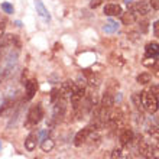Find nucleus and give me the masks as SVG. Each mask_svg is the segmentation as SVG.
I'll use <instances>...</instances> for the list:
<instances>
[{
  "label": "nucleus",
  "mask_w": 159,
  "mask_h": 159,
  "mask_svg": "<svg viewBox=\"0 0 159 159\" xmlns=\"http://www.w3.org/2000/svg\"><path fill=\"white\" fill-rule=\"evenodd\" d=\"M139 152L143 158L151 159V140H142L139 145Z\"/></svg>",
  "instance_id": "obj_13"
},
{
  "label": "nucleus",
  "mask_w": 159,
  "mask_h": 159,
  "mask_svg": "<svg viewBox=\"0 0 159 159\" xmlns=\"http://www.w3.org/2000/svg\"><path fill=\"white\" fill-rule=\"evenodd\" d=\"M126 2V4H127V6H129V4H133V0H125Z\"/></svg>",
  "instance_id": "obj_30"
},
{
  "label": "nucleus",
  "mask_w": 159,
  "mask_h": 159,
  "mask_svg": "<svg viewBox=\"0 0 159 159\" xmlns=\"http://www.w3.org/2000/svg\"><path fill=\"white\" fill-rule=\"evenodd\" d=\"M121 7L119 4H114V3H110V4H106L104 6V15L106 16H119L121 15Z\"/></svg>",
  "instance_id": "obj_12"
},
{
  "label": "nucleus",
  "mask_w": 159,
  "mask_h": 159,
  "mask_svg": "<svg viewBox=\"0 0 159 159\" xmlns=\"http://www.w3.org/2000/svg\"><path fill=\"white\" fill-rule=\"evenodd\" d=\"M42 117H43V109H42V106L41 104H35V106H32V107L29 109V111H28V117H26L25 125L28 126V127H30V126H36L39 121L42 120Z\"/></svg>",
  "instance_id": "obj_2"
},
{
  "label": "nucleus",
  "mask_w": 159,
  "mask_h": 159,
  "mask_svg": "<svg viewBox=\"0 0 159 159\" xmlns=\"http://www.w3.org/2000/svg\"><path fill=\"white\" fill-rule=\"evenodd\" d=\"M149 6L155 10H159V0H149Z\"/></svg>",
  "instance_id": "obj_27"
},
{
  "label": "nucleus",
  "mask_w": 159,
  "mask_h": 159,
  "mask_svg": "<svg viewBox=\"0 0 159 159\" xmlns=\"http://www.w3.org/2000/svg\"><path fill=\"white\" fill-rule=\"evenodd\" d=\"M114 101H116V97H114L110 91H106L104 94H103V97H101L100 106L103 107V109L109 110V109H111V107L114 106Z\"/></svg>",
  "instance_id": "obj_7"
},
{
  "label": "nucleus",
  "mask_w": 159,
  "mask_h": 159,
  "mask_svg": "<svg viewBox=\"0 0 159 159\" xmlns=\"http://www.w3.org/2000/svg\"><path fill=\"white\" fill-rule=\"evenodd\" d=\"M84 74H85V77H87V80H85V81H87L91 87L97 88L98 85H100V77H98V75H96V74H93V72H90V71H85Z\"/></svg>",
  "instance_id": "obj_16"
},
{
  "label": "nucleus",
  "mask_w": 159,
  "mask_h": 159,
  "mask_svg": "<svg viewBox=\"0 0 159 159\" xmlns=\"http://www.w3.org/2000/svg\"><path fill=\"white\" fill-rule=\"evenodd\" d=\"M36 90H38V81L36 80H29L26 83V100H32L34 96L36 94Z\"/></svg>",
  "instance_id": "obj_10"
},
{
  "label": "nucleus",
  "mask_w": 159,
  "mask_h": 159,
  "mask_svg": "<svg viewBox=\"0 0 159 159\" xmlns=\"http://www.w3.org/2000/svg\"><path fill=\"white\" fill-rule=\"evenodd\" d=\"M111 159H123V151H121V148H114L113 151H111Z\"/></svg>",
  "instance_id": "obj_22"
},
{
  "label": "nucleus",
  "mask_w": 159,
  "mask_h": 159,
  "mask_svg": "<svg viewBox=\"0 0 159 159\" xmlns=\"http://www.w3.org/2000/svg\"><path fill=\"white\" fill-rule=\"evenodd\" d=\"M55 146V142L51 138H45L43 140H41V149L43 152H51Z\"/></svg>",
  "instance_id": "obj_18"
},
{
  "label": "nucleus",
  "mask_w": 159,
  "mask_h": 159,
  "mask_svg": "<svg viewBox=\"0 0 159 159\" xmlns=\"http://www.w3.org/2000/svg\"><path fill=\"white\" fill-rule=\"evenodd\" d=\"M149 10H151V6H149L148 3H145V2H139V3L130 4V9H129V12L132 13L136 19H138L139 16H145V15H148Z\"/></svg>",
  "instance_id": "obj_3"
},
{
  "label": "nucleus",
  "mask_w": 159,
  "mask_h": 159,
  "mask_svg": "<svg viewBox=\"0 0 159 159\" xmlns=\"http://www.w3.org/2000/svg\"><path fill=\"white\" fill-rule=\"evenodd\" d=\"M149 93H152V94H155V96L159 97V84H153V85L149 88Z\"/></svg>",
  "instance_id": "obj_24"
},
{
  "label": "nucleus",
  "mask_w": 159,
  "mask_h": 159,
  "mask_svg": "<svg viewBox=\"0 0 159 159\" xmlns=\"http://www.w3.org/2000/svg\"><path fill=\"white\" fill-rule=\"evenodd\" d=\"M151 159H159V139L151 140Z\"/></svg>",
  "instance_id": "obj_17"
},
{
  "label": "nucleus",
  "mask_w": 159,
  "mask_h": 159,
  "mask_svg": "<svg viewBox=\"0 0 159 159\" xmlns=\"http://www.w3.org/2000/svg\"><path fill=\"white\" fill-rule=\"evenodd\" d=\"M35 7H36V13H38V15L42 17V19H43V20H46V22L51 20L49 12H48V9L43 6V3H42L41 0H35Z\"/></svg>",
  "instance_id": "obj_11"
},
{
  "label": "nucleus",
  "mask_w": 159,
  "mask_h": 159,
  "mask_svg": "<svg viewBox=\"0 0 159 159\" xmlns=\"http://www.w3.org/2000/svg\"><path fill=\"white\" fill-rule=\"evenodd\" d=\"M132 101H133V104L136 106V109L140 110L143 107V101H142V94L140 93H136L132 96Z\"/></svg>",
  "instance_id": "obj_20"
},
{
  "label": "nucleus",
  "mask_w": 159,
  "mask_h": 159,
  "mask_svg": "<svg viewBox=\"0 0 159 159\" xmlns=\"http://www.w3.org/2000/svg\"><path fill=\"white\" fill-rule=\"evenodd\" d=\"M93 132V126H88V127H84V129H81L78 132V133L75 134V138H74V145L75 146H83L84 143L87 142L88 136H90V133Z\"/></svg>",
  "instance_id": "obj_5"
},
{
  "label": "nucleus",
  "mask_w": 159,
  "mask_h": 159,
  "mask_svg": "<svg viewBox=\"0 0 159 159\" xmlns=\"http://www.w3.org/2000/svg\"><path fill=\"white\" fill-rule=\"evenodd\" d=\"M36 145H38V132H30L29 134H28V138L25 139V148L26 151H35L36 149Z\"/></svg>",
  "instance_id": "obj_6"
},
{
  "label": "nucleus",
  "mask_w": 159,
  "mask_h": 159,
  "mask_svg": "<svg viewBox=\"0 0 159 159\" xmlns=\"http://www.w3.org/2000/svg\"><path fill=\"white\" fill-rule=\"evenodd\" d=\"M101 4V0H91V3H90V7L91 9H96V7H98Z\"/></svg>",
  "instance_id": "obj_28"
},
{
  "label": "nucleus",
  "mask_w": 159,
  "mask_h": 159,
  "mask_svg": "<svg viewBox=\"0 0 159 159\" xmlns=\"http://www.w3.org/2000/svg\"><path fill=\"white\" fill-rule=\"evenodd\" d=\"M77 88V84L74 83V81H71V80H67V81H64L62 85H61V88H59V91H61V94H62L64 97H70L71 96V93L74 91Z\"/></svg>",
  "instance_id": "obj_8"
},
{
  "label": "nucleus",
  "mask_w": 159,
  "mask_h": 159,
  "mask_svg": "<svg viewBox=\"0 0 159 159\" xmlns=\"http://www.w3.org/2000/svg\"><path fill=\"white\" fill-rule=\"evenodd\" d=\"M4 78H6V77H4V75H3V74H0V84L3 83V80H4Z\"/></svg>",
  "instance_id": "obj_31"
},
{
  "label": "nucleus",
  "mask_w": 159,
  "mask_h": 159,
  "mask_svg": "<svg viewBox=\"0 0 159 159\" xmlns=\"http://www.w3.org/2000/svg\"><path fill=\"white\" fill-rule=\"evenodd\" d=\"M134 20H136V17H134L130 12L121 13V22H123V25H132Z\"/></svg>",
  "instance_id": "obj_19"
},
{
  "label": "nucleus",
  "mask_w": 159,
  "mask_h": 159,
  "mask_svg": "<svg viewBox=\"0 0 159 159\" xmlns=\"http://www.w3.org/2000/svg\"><path fill=\"white\" fill-rule=\"evenodd\" d=\"M133 138H134V134H133V132L130 129H123L121 130V133H120V145L121 146H129L130 143H132V140H133Z\"/></svg>",
  "instance_id": "obj_9"
},
{
  "label": "nucleus",
  "mask_w": 159,
  "mask_h": 159,
  "mask_svg": "<svg viewBox=\"0 0 159 159\" xmlns=\"http://www.w3.org/2000/svg\"><path fill=\"white\" fill-rule=\"evenodd\" d=\"M119 29H120V25H119L116 20H113V19L107 20L106 25L103 26V30H104L106 34H114V32H117Z\"/></svg>",
  "instance_id": "obj_15"
},
{
  "label": "nucleus",
  "mask_w": 159,
  "mask_h": 159,
  "mask_svg": "<svg viewBox=\"0 0 159 159\" xmlns=\"http://www.w3.org/2000/svg\"><path fill=\"white\" fill-rule=\"evenodd\" d=\"M4 29H6V20L0 17V38L4 35Z\"/></svg>",
  "instance_id": "obj_26"
},
{
  "label": "nucleus",
  "mask_w": 159,
  "mask_h": 159,
  "mask_svg": "<svg viewBox=\"0 0 159 159\" xmlns=\"http://www.w3.org/2000/svg\"><path fill=\"white\" fill-rule=\"evenodd\" d=\"M0 149H2V142H0Z\"/></svg>",
  "instance_id": "obj_32"
},
{
  "label": "nucleus",
  "mask_w": 159,
  "mask_h": 159,
  "mask_svg": "<svg viewBox=\"0 0 159 159\" xmlns=\"http://www.w3.org/2000/svg\"><path fill=\"white\" fill-rule=\"evenodd\" d=\"M2 10H3L4 13H7V15H12L13 13V6L9 2H3L2 3Z\"/></svg>",
  "instance_id": "obj_23"
},
{
  "label": "nucleus",
  "mask_w": 159,
  "mask_h": 159,
  "mask_svg": "<svg viewBox=\"0 0 159 159\" xmlns=\"http://www.w3.org/2000/svg\"><path fill=\"white\" fill-rule=\"evenodd\" d=\"M145 51H146L148 57L156 58V57H159V43H156V42H151V43H148L146 45Z\"/></svg>",
  "instance_id": "obj_14"
},
{
  "label": "nucleus",
  "mask_w": 159,
  "mask_h": 159,
  "mask_svg": "<svg viewBox=\"0 0 159 159\" xmlns=\"http://www.w3.org/2000/svg\"><path fill=\"white\" fill-rule=\"evenodd\" d=\"M139 30H140V32H143V34H145V32H148V20H143V22H140V23H139Z\"/></svg>",
  "instance_id": "obj_25"
},
{
  "label": "nucleus",
  "mask_w": 159,
  "mask_h": 159,
  "mask_svg": "<svg viewBox=\"0 0 159 159\" xmlns=\"http://www.w3.org/2000/svg\"><path fill=\"white\" fill-rule=\"evenodd\" d=\"M138 83L139 84L151 83V74H148V72H142V74H139L138 75Z\"/></svg>",
  "instance_id": "obj_21"
},
{
  "label": "nucleus",
  "mask_w": 159,
  "mask_h": 159,
  "mask_svg": "<svg viewBox=\"0 0 159 159\" xmlns=\"http://www.w3.org/2000/svg\"><path fill=\"white\" fill-rule=\"evenodd\" d=\"M84 97H85V88L84 87H78L71 93V96H70V100H71V104H72V109L75 110L80 104H81V101L84 100Z\"/></svg>",
  "instance_id": "obj_4"
},
{
  "label": "nucleus",
  "mask_w": 159,
  "mask_h": 159,
  "mask_svg": "<svg viewBox=\"0 0 159 159\" xmlns=\"http://www.w3.org/2000/svg\"><path fill=\"white\" fill-rule=\"evenodd\" d=\"M142 101H143V107L146 109V111L149 113H156L159 109V100L158 96L152 94L149 91H142Z\"/></svg>",
  "instance_id": "obj_1"
},
{
  "label": "nucleus",
  "mask_w": 159,
  "mask_h": 159,
  "mask_svg": "<svg viewBox=\"0 0 159 159\" xmlns=\"http://www.w3.org/2000/svg\"><path fill=\"white\" fill-rule=\"evenodd\" d=\"M140 2H145V0H140Z\"/></svg>",
  "instance_id": "obj_33"
},
{
  "label": "nucleus",
  "mask_w": 159,
  "mask_h": 159,
  "mask_svg": "<svg viewBox=\"0 0 159 159\" xmlns=\"http://www.w3.org/2000/svg\"><path fill=\"white\" fill-rule=\"evenodd\" d=\"M153 34H155V36H159V20L153 23Z\"/></svg>",
  "instance_id": "obj_29"
}]
</instances>
